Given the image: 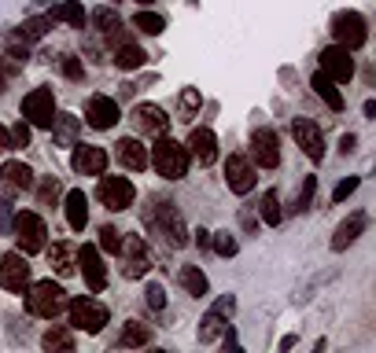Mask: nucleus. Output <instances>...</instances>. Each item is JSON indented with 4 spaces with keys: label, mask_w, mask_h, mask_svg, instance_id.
<instances>
[{
    "label": "nucleus",
    "mask_w": 376,
    "mask_h": 353,
    "mask_svg": "<svg viewBox=\"0 0 376 353\" xmlns=\"http://www.w3.org/2000/svg\"><path fill=\"white\" fill-rule=\"evenodd\" d=\"M144 228L163 236L166 247H173V251L188 247V225H185L181 210H177V203H166V199H159V195L144 206Z\"/></svg>",
    "instance_id": "f257e3e1"
},
{
    "label": "nucleus",
    "mask_w": 376,
    "mask_h": 353,
    "mask_svg": "<svg viewBox=\"0 0 376 353\" xmlns=\"http://www.w3.org/2000/svg\"><path fill=\"white\" fill-rule=\"evenodd\" d=\"M148 166H155V173L166 181H181L188 173V147L177 144L173 137H155V147L148 151Z\"/></svg>",
    "instance_id": "f03ea898"
},
{
    "label": "nucleus",
    "mask_w": 376,
    "mask_h": 353,
    "mask_svg": "<svg viewBox=\"0 0 376 353\" xmlns=\"http://www.w3.org/2000/svg\"><path fill=\"white\" fill-rule=\"evenodd\" d=\"M22 295H26L30 317H41V320H56L63 309H66V291H63L59 283H52V280H37Z\"/></svg>",
    "instance_id": "7ed1b4c3"
},
{
    "label": "nucleus",
    "mask_w": 376,
    "mask_h": 353,
    "mask_svg": "<svg viewBox=\"0 0 376 353\" xmlns=\"http://www.w3.org/2000/svg\"><path fill=\"white\" fill-rule=\"evenodd\" d=\"M66 313H71V327L85 331V335H100L103 324L111 320V309L96 298H88V295H78L66 302Z\"/></svg>",
    "instance_id": "20e7f679"
},
{
    "label": "nucleus",
    "mask_w": 376,
    "mask_h": 353,
    "mask_svg": "<svg viewBox=\"0 0 376 353\" xmlns=\"http://www.w3.org/2000/svg\"><path fill=\"white\" fill-rule=\"evenodd\" d=\"M11 232H15L19 251L26 254V258L44 251V236H49V228H44L41 214H34V210H15V214H11Z\"/></svg>",
    "instance_id": "39448f33"
},
{
    "label": "nucleus",
    "mask_w": 376,
    "mask_h": 353,
    "mask_svg": "<svg viewBox=\"0 0 376 353\" xmlns=\"http://www.w3.org/2000/svg\"><path fill=\"white\" fill-rule=\"evenodd\" d=\"M332 37H336V44H343L347 52H354L369 41V26L358 11H336L332 15Z\"/></svg>",
    "instance_id": "423d86ee"
},
{
    "label": "nucleus",
    "mask_w": 376,
    "mask_h": 353,
    "mask_svg": "<svg viewBox=\"0 0 376 353\" xmlns=\"http://www.w3.org/2000/svg\"><path fill=\"white\" fill-rule=\"evenodd\" d=\"M22 118L30 122V129H49L56 118V96L52 88H34L22 96Z\"/></svg>",
    "instance_id": "0eeeda50"
},
{
    "label": "nucleus",
    "mask_w": 376,
    "mask_h": 353,
    "mask_svg": "<svg viewBox=\"0 0 376 353\" xmlns=\"http://www.w3.org/2000/svg\"><path fill=\"white\" fill-rule=\"evenodd\" d=\"M96 199L111 210V214H122L133 206V199H137V188H133L126 176H103L100 173V188H96Z\"/></svg>",
    "instance_id": "6e6552de"
},
{
    "label": "nucleus",
    "mask_w": 376,
    "mask_h": 353,
    "mask_svg": "<svg viewBox=\"0 0 376 353\" xmlns=\"http://www.w3.org/2000/svg\"><path fill=\"white\" fill-rule=\"evenodd\" d=\"M118 254H122V276L126 280H141L148 269H151V247L141 239V236H129V239H122V247H118Z\"/></svg>",
    "instance_id": "1a4fd4ad"
},
{
    "label": "nucleus",
    "mask_w": 376,
    "mask_h": 353,
    "mask_svg": "<svg viewBox=\"0 0 376 353\" xmlns=\"http://www.w3.org/2000/svg\"><path fill=\"white\" fill-rule=\"evenodd\" d=\"M0 287L11 295H22L30 287V261L22 251H8L0 258Z\"/></svg>",
    "instance_id": "9d476101"
},
{
    "label": "nucleus",
    "mask_w": 376,
    "mask_h": 353,
    "mask_svg": "<svg viewBox=\"0 0 376 353\" xmlns=\"http://www.w3.org/2000/svg\"><path fill=\"white\" fill-rule=\"evenodd\" d=\"M133 129H137V137H166L170 132V118L159 103H137L129 115Z\"/></svg>",
    "instance_id": "9b49d317"
},
{
    "label": "nucleus",
    "mask_w": 376,
    "mask_h": 353,
    "mask_svg": "<svg viewBox=\"0 0 376 353\" xmlns=\"http://www.w3.org/2000/svg\"><path fill=\"white\" fill-rule=\"evenodd\" d=\"M251 159L262 166V169H277L280 166V140L273 129H255L251 132Z\"/></svg>",
    "instance_id": "f8f14e48"
},
{
    "label": "nucleus",
    "mask_w": 376,
    "mask_h": 353,
    "mask_svg": "<svg viewBox=\"0 0 376 353\" xmlns=\"http://www.w3.org/2000/svg\"><path fill=\"white\" fill-rule=\"evenodd\" d=\"M292 137H295V144L303 147L306 159H314V162H321V159H325V132L317 129V122H310V118H295V122H292Z\"/></svg>",
    "instance_id": "ddd939ff"
},
{
    "label": "nucleus",
    "mask_w": 376,
    "mask_h": 353,
    "mask_svg": "<svg viewBox=\"0 0 376 353\" xmlns=\"http://www.w3.org/2000/svg\"><path fill=\"white\" fill-rule=\"evenodd\" d=\"M225 184L233 195H248L255 188V162L248 159V154H229L225 162Z\"/></svg>",
    "instance_id": "4468645a"
},
{
    "label": "nucleus",
    "mask_w": 376,
    "mask_h": 353,
    "mask_svg": "<svg viewBox=\"0 0 376 353\" xmlns=\"http://www.w3.org/2000/svg\"><path fill=\"white\" fill-rule=\"evenodd\" d=\"M321 74L332 78L336 85H343V81L354 78V59H350V52L343 48V44H332V48L321 52Z\"/></svg>",
    "instance_id": "2eb2a0df"
},
{
    "label": "nucleus",
    "mask_w": 376,
    "mask_h": 353,
    "mask_svg": "<svg viewBox=\"0 0 376 353\" xmlns=\"http://www.w3.org/2000/svg\"><path fill=\"white\" fill-rule=\"evenodd\" d=\"M185 147H188V159H195L199 166H214L218 162V137L207 125H192Z\"/></svg>",
    "instance_id": "dca6fc26"
},
{
    "label": "nucleus",
    "mask_w": 376,
    "mask_h": 353,
    "mask_svg": "<svg viewBox=\"0 0 376 353\" xmlns=\"http://www.w3.org/2000/svg\"><path fill=\"white\" fill-rule=\"evenodd\" d=\"M34 188V169L22 162V159H11L0 166V191L4 195H22Z\"/></svg>",
    "instance_id": "f3484780"
},
{
    "label": "nucleus",
    "mask_w": 376,
    "mask_h": 353,
    "mask_svg": "<svg viewBox=\"0 0 376 353\" xmlns=\"http://www.w3.org/2000/svg\"><path fill=\"white\" fill-rule=\"evenodd\" d=\"M78 265H81V276L88 283V291H103L107 287V269H103V258H100V251L93 247V243H85V247L78 251Z\"/></svg>",
    "instance_id": "a211bd4d"
},
{
    "label": "nucleus",
    "mask_w": 376,
    "mask_h": 353,
    "mask_svg": "<svg viewBox=\"0 0 376 353\" xmlns=\"http://www.w3.org/2000/svg\"><path fill=\"white\" fill-rule=\"evenodd\" d=\"M85 122L93 125V129H115L118 125V100H111V96H93L85 103Z\"/></svg>",
    "instance_id": "6ab92c4d"
},
{
    "label": "nucleus",
    "mask_w": 376,
    "mask_h": 353,
    "mask_svg": "<svg viewBox=\"0 0 376 353\" xmlns=\"http://www.w3.org/2000/svg\"><path fill=\"white\" fill-rule=\"evenodd\" d=\"M74 173L81 176H100L107 169V151L96 144H74V159H71Z\"/></svg>",
    "instance_id": "aec40b11"
},
{
    "label": "nucleus",
    "mask_w": 376,
    "mask_h": 353,
    "mask_svg": "<svg viewBox=\"0 0 376 353\" xmlns=\"http://www.w3.org/2000/svg\"><path fill=\"white\" fill-rule=\"evenodd\" d=\"M115 154H118V162H122L126 169H133V173H144V169H148V147H144L137 137L118 140V144H115Z\"/></svg>",
    "instance_id": "412c9836"
},
{
    "label": "nucleus",
    "mask_w": 376,
    "mask_h": 353,
    "mask_svg": "<svg viewBox=\"0 0 376 353\" xmlns=\"http://www.w3.org/2000/svg\"><path fill=\"white\" fill-rule=\"evenodd\" d=\"M63 210H66V225H71L74 232H81L88 225V195L81 188H71L63 195Z\"/></svg>",
    "instance_id": "4be33fe9"
},
{
    "label": "nucleus",
    "mask_w": 376,
    "mask_h": 353,
    "mask_svg": "<svg viewBox=\"0 0 376 353\" xmlns=\"http://www.w3.org/2000/svg\"><path fill=\"white\" fill-rule=\"evenodd\" d=\"M49 129H52V144H56V147H74L78 137H81V118H74V115H56Z\"/></svg>",
    "instance_id": "5701e85b"
},
{
    "label": "nucleus",
    "mask_w": 376,
    "mask_h": 353,
    "mask_svg": "<svg viewBox=\"0 0 376 353\" xmlns=\"http://www.w3.org/2000/svg\"><path fill=\"white\" fill-rule=\"evenodd\" d=\"M49 265L66 280V276H74L78 273V247L74 243H52V251H49Z\"/></svg>",
    "instance_id": "b1692460"
},
{
    "label": "nucleus",
    "mask_w": 376,
    "mask_h": 353,
    "mask_svg": "<svg viewBox=\"0 0 376 353\" xmlns=\"http://www.w3.org/2000/svg\"><path fill=\"white\" fill-rule=\"evenodd\" d=\"M365 225H369V217H365V214H350V217L343 221V225L336 228V236H332V251H336V254H340V251H347L350 243L365 232Z\"/></svg>",
    "instance_id": "393cba45"
},
{
    "label": "nucleus",
    "mask_w": 376,
    "mask_h": 353,
    "mask_svg": "<svg viewBox=\"0 0 376 353\" xmlns=\"http://www.w3.org/2000/svg\"><path fill=\"white\" fill-rule=\"evenodd\" d=\"M229 327V317L225 313H221V309H207V313H203V320H199V331H195V339L199 342H203V346H210V342H218L221 339V331H225Z\"/></svg>",
    "instance_id": "a878e982"
},
{
    "label": "nucleus",
    "mask_w": 376,
    "mask_h": 353,
    "mask_svg": "<svg viewBox=\"0 0 376 353\" xmlns=\"http://www.w3.org/2000/svg\"><path fill=\"white\" fill-rule=\"evenodd\" d=\"M115 66L118 70H141V66L148 63V56H144V48L141 44H133V41H122V44H115Z\"/></svg>",
    "instance_id": "bb28decb"
},
{
    "label": "nucleus",
    "mask_w": 376,
    "mask_h": 353,
    "mask_svg": "<svg viewBox=\"0 0 376 353\" xmlns=\"http://www.w3.org/2000/svg\"><path fill=\"white\" fill-rule=\"evenodd\" d=\"M49 19H52V22H66V26L81 30L88 15H85V8L78 4V0H63V4H56V8L49 11Z\"/></svg>",
    "instance_id": "cd10ccee"
},
{
    "label": "nucleus",
    "mask_w": 376,
    "mask_h": 353,
    "mask_svg": "<svg viewBox=\"0 0 376 353\" xmlns=\"http://www.w3.org/2000/svg\"><path fill=\"white\" fill-rule=\"evenodd\" d=\"M258 214H262V221H265L270 228H277L280 221H284V210H280V191H277V188L262 191V199H258Z\"/></svg>",
    "instance_id": "c85d7f7f"
},
{
    "label": "nucleus",
    "mask_w": 376,
    "mask_h": 353,
    "mask_svg": "<svg viewBox=\"0 0 376 353\" xmlns=\"http://www.w3.org/2000/svg\"><path fill=\"white\" fill-rule=\"evenodd\" d=\"M177 280H181V287L188 295H195V298H203L207 291H210V283H207V276H203V269L199 265H185L181 273H177Z\"/></svg>",
    "instance_id": "c756f323"
},
{
    "label": "nucleus",
    "mask_w": 376,
    "mask_h": 353,
    "mask_svg": "<svg viewBox=\"0 0 376 353\" xmlns=\"http://www.w3.org/2000/svg\"><path fill=\"white\" fill-rule=\"evenodd\" d=\"M310 88H314V93H317L332 110H343V96H340V88H336V81H332V78L314 74V78H310Z\"/></svg>",
    "instance_id": "7c9ffc66"
},
{
    "label": "nucleus",
    "mask_w": 376,
    "mask_h": 353,
    "mask_svg": "<svg viewBox=\"0 0 376 353\" xmlns=\"http://www.w3.org/2000/svg\"><path fill=\"white\" fill-rule=\"evenodd\" d=\"M52 30V19L49 15H34V19H22V26H15V33L26 41V44H34V41H41L44 33Z\"/></svg>",
    "instance_id": "2f4dec72"
},
{
    "label": "nucleus",
    "mask_w": 376,
    "mask_h": 353,
    "mask_svg": "<svg viewBox=\"0 0 376 353\" xmlns=\"http://www.w3.org/2000/svg\"><path fill=\"white\" fill-rule=\"evenodd\" d=\"M41 346L49 349V353H71L74 349V331L71 327H52V331H44V339H41Z\"/></svg>",
    "instance_id": "473e14b6"
},
{
    "label": "nucleus",
    "mask_w": 376,
    "mask_h": 353,
    "mask_svg": "<svg viewBox=\"0 0 376 353\" xmlns=\"http://www.w3.org/2000/svg\"><path fill=\"white\" fill-rule=\"evenodd\" d=\"M151 342V331L144 327V324H137V320H129L126 327H122V335L115 339V346L118 349H129V346H148Z\"/></svg>",
    "instance_id": "72a5a7b5"
},
{
    "label": "nucleus",
    "mask_w": 376,
    "mask_h": 353,
    "mask_svg": "<svg viewBox=\"0 0 376 353\" xmlns=\"http://www.w3.org/2000/svg\"><path fill=\"white\" fill-rule=\"evenodd\" d=\"M199 107H203L199 88H181V96H177V118H181V122H192V118L199 115Z\"/></svg>",
    "instance_id": "f704fd0d"
},
{
    "label": "nucleus",
    "mask_w": 376,
    "mask_h": 353,
    "mask_svg": "<svg viewBox=\"0 0 376 353\" xmlns=\"http://www.w3.org/2000/svg\"><path fill=\"white\" fill-rule=\"evenodd\" d=\"M133 26H137L141 33H148V37H159L166 30V19L159 11H137L133 15Z\"/></svg>",
    "instance_id": "c9c22d12"
},
{
    "label": "nucleus",
    "mask_w": 376,
    "mask_h": 353,
    "mask_svg": "<svg viewBox=\"0 0 376 353\" xmlns=\"http://www.w3.org/2000/svg\"><path fill=\"white\" fill-rule=\"evenodd\" d=\"M59 195H63V184H59V176H41V184H37V203L41 206H56L59 203Z\"/></svg>",
    "instance_id": "e433bc0d"
},
{
    "label": "nucleus",
    "mask_w": 376,
    "mask_h": 353,
    "mask_svg": "<svg viewBox=\"0 0 376 353\" xmlns=\"http://www.w3.org/2000/svg\"><path fill=\"white\" fill-rule=\"evenodd\" d=\"M0 48H4V52H8V59H15V63H26V59H30V44L22 41L15 30L0 37Z\"/></svg>",
    "instance_id": "4c0bfd02"
},
{
    "label": "nucleus",
    "mask_w": 376,
    "mask_h": 353,
    "mask_svg": "<svg viewBox=\"0 0 376 353\" xmlns=\"http://www.w3.org/2000/svg\"><path fill=\"white\" fill-rule=\"evenodd\" d=\"M88 19H93V26L107 37V33H115L118 26H122V15L115 11V8H96L93 15H88Z\"/></svg>",
    "instance_id": "58836bf2"
},
{
    "label": "nucleus",
    "mask_w": 376,
    "mask_h": 353,
    "mask_svg": "<svg viewBox=\"0 0 376 353\" xmlns=\"http://www.w3.org/2000/svg\"><path fill=\"white\" fill-rule=\"evenodd\" d=\"M314 195H317V176H306L303 188H299V199L292 203V214H306L310 206H314Z\"/></svg>",
    "instance_id": "ea45409f"
},
{
    "label": "nucleus",
    "mask_w": 376,
    "mask_h": 353,
    "mask_svg": "<svg viewBox=\"0 0 376 353\" xmlns=\"http://www.w3.org/2000/svg\"><path fill=\"white\" fill-rule=\"evenodd\" d=\"M210 247H214V254H221V258H233V254L240 251V243H236L233 232H214V236H210Z\"/></svg>",
    "instance_id": "a19ab883"
},
{
    "label": "nucleus",
    "mask_w": 376,
    "mask_h": 353,
    "mask_svg": "<svg viewBox=\"0 0 376 353\" xmlns=\"http://www.w3.org/2000/svg\"><path fill=\"white\" fill-rule=\"evenodd\" d=\"M96 236H100V251H107V254H118V247H122V232H118L115 225H103Z\"/></svg>",
    "instance_id": "79ce46f5"
},
{
    "label": "nucleus",
    "mask_w": 376,
    "mask_h": 353,
    "mask_svg": "<svg viewBox=\"0 0 376 353\" xmlns=\"http://www.w3.org/2000/svg\"><path fill=\"white\" fill-rule=\"evenodd\" d=\"M144 302H148V309L163 313V309H166V291H163L159 283H148V287H144Z\"/></svg>",
    "instance_id": "37998d69"
},
{
    "label": "nucleus",
    "mask_w": 376,
    "mask_h": 353,
    "mask_svg": "<svg viewBox=\"0 0 376 353\" xmlns=\"http://www.w3.org/2000/svg\"><path fill=\"white\" fill-rule=\"evenodd\" d=\"M59 70L71 78V81H81V78H85V66H81L78 56H63V59H59Z\"/></svg>",
    "instance_id": "c03bdc74"
},
{
    "label": "nucleus",
    "mask_w": 376,
    "mask_h": 353,
    "mask_svg": "<svg viewBox=\"0 0 376 353\" xmlns=\"http://www.w3.org/2000/svg\"><path fill=\"white\" fill-rule=\"evenodd\" d=\"M8 137H11V147H26L30 144V122H15L11 129H8Z\"/></svg>",
    "instance_id": "a18cd8bd"
},
{
    "label": "nucleus",
    "mask_w": 376,
    "mask_h": 353,
    "mask_svg": "<svg viewBox=\"0 0 376 353\" xmlns=\"http://www.w3.org/2000/svg\"><path fill=\"white\" fill-rule=\"evenodd\" d=\"M358 184H362L358 176H347V181H340L336 191H332V203H343V199H350L354 191H358Z\"/></svg>",
    "instance_id": "49530a36"
},
{
    "label": "nucleus",
    "mask_w": 376,
    "mask_h": 353,
    "mask_svg": "<svg viewBox=\"0 0 376 353\" xmlns=\"http://www.w3.org/2000/svg\"><path fill=\"white\" fill-rule=\"evenodd\" d=\"M11 214H15L11 195H4V199H0V236H8V232H11Z\"/></svg>",
    "instance_id": "de8ad7c7"
},
{
    "label": "nucleus",
    "mask_w": 376,
    "mask_h": 353,
    "mask_svg": "<svg viewBox=\"0 0 376 353\" xmlns=\"http://www.w3.org/2000/svg\"><path fill=\"white\" fill-rule=\"evenodd\" d=\"M358 151V137H354V132H343L340 137V154H354Z\"/></svg>",
    "instance_id": "09e8293b"
},
{
    "label": "nucleus",
    "mask_w": 376,
    "mask_h": 353,
    "mask_svg": "<svg viewBox=\"0 0 376 353\" xmlns=\"http://www.w3.org/2000/svg\"><path fill=\"white\" fill-rule=\"evenodd\" d=\"M192 236H195V243H199V247H210V232H207V228H195Z\"/></svg>",
    "instance_id": "8fccbe9b"
},
{
    "label": "nucleus",
    "mask_w": 376,
    "mask_h": 353,
    "mask_svg": "<svg viewBox=\"0 0 376 353\" xmlns=\"http://www.w3.org/2000/svg\"><path fill=\"white\" fill-rule=\"evenodd\" d=\"M4 151H11V137H8V129L0 125V154H4Z\"/></svg>",
    "instance_id": "3c124183"
},
{
    "label": "nucleus",
    "mask_w": 376,
    "mask_h": 353,
    "mask_svg": "<svg viewBox=\"0 0 376 353\" xmlns=\"http://www.w3.org/2000/svg\"><path fill=\"white\" fill-rule=\"evenodd\" d=\"M365 118H376V100H365Z\"/></svg>",
    "instance_id": "603ef678"
},
{
    "label": "nucleus",
    "mask_w": 376,
    "mask_h": 353,
    "mask_svg": "<svg viewBox=\"0 0 376 353\" xmlns=\"http://www.w3.org/2000/svg\"><path fill=\"white\" fill-rule=\"evenodd\" d=\"M30 4H34V8H44V4H49V0H30Z\"/></svg>",
    "instance_id": "864d4df0"
},
{
    "label": "nucleus",
    "mask_w": 376,
    "mask_h": 353,
    "mask_svg": "<svg viewBox=\"0 0 376 353\" xmlns=\"http://www.w3.org/2000/svg\"><path fill=\"white\" fill-rule=\"evenodd\" d=\"M4 85H8V78H4V74H0V93H4Z\"/></svg>",
    "instance_id": "5fc2aeb1"
},
{
    "label": "nucleus",
    "mask_w": 376,
    "mask_h": 353,
    "mask_svg": "<svg viewBox=\"0 0 376 353\" xmlns=\"http://www.w3.org/2000/svg\"><path fill=\"white\" fill-rule=\"evenodd\" d=\"M141 4H155V0H141Z\"/></svg>",
    "instance_id": "6e6d98bb"
}]
</instances>
